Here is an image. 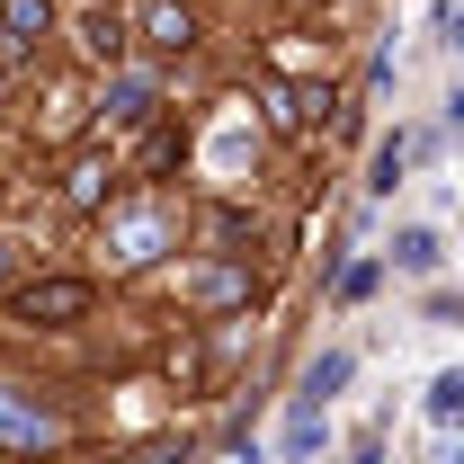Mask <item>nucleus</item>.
Masks as SVG:
<instances>
[{
    "label": "nucleus",
    "mask_w": 464,
    "mask_h": 464,
    "mask_svg": "<svg viewBox=\"0 0 464 464\" xmlns=\"http://www.w3.org/2000/svg\"><path fill=\"white\" fill-rule=\"evenodd\" d=\"M143 36H152L161 54H188V45H197V18H188L179 0H152V9H143Z\"/></svg>",
    "instance_id": "5"
},
{
    "label": "nucleus",
    "mask_w": 464,
    "mask_h": 464,
    "mask_svg": "<svg viewBox=\"0 0 464 464\" xmlns=\"http://www.w3.org/2000/svg\"><path fill=\"white\" fill-rule=\"evenodd\" d=\"M348 375H357V357H348V348H331V357H313V366H304V393H295V402H313V411H322V402H331V393L348 384Z\"/></svg>",
    "instance_id": "6"
},
{
    "label": "nucleus",
    "mask_w": 464,
    "mask_h": 464,
    "mask_svg": "<svg viewBox=\"0 0 464 464\" xmlns=\"http://www.w3.org/2000/svg\"><path fill=\"white\" fill-rule=\"evenodd\" d=\"M45 27H54V9H45V0H0V54H9V63L36 54V45H45Z\"/></svg>",
    "instance_id": "2"
},
{
    "label": "nucleus",
    "mask_w": 464,
    "mask_h": 464,
    "mask_svg": "<svg viewBox=\"0 0 464 464\" xmlns=\"http://www.w3.org/2000/svg\"><path fill=\"white\" fill-rule=\"evenodd\" d=\"M429 420H438V429H456V420H464V366L429 384Z\"/></svg>",
    "instance_id": "8"
},
{
    "label": "nucleus",
    "mask_w": 464,
    "mask_h": 464,
    "mask_svg": "<svg viewBox=\"0 0 464 464\" xmlns=\"http://www.w3.org/2000/svg\"><path fill=\"white\" fill-rule=\"evenodd\" d=\"M116 45H125V27H116V18H108V9H99V18H90V54H99V63H108V54H116Z\"/></svg>",
    "instance_id": "11"
},
{
    "label": "nucleus",
    "mask_w": 464,
    "mask_h": 464,
    "mask_svg": "<svg viewBox=\"0 0 464 464\" xmlns=\"http://www.w3.org/2000/svg\"><path fill=\"white\" fill-rule=\"evenodd\" d=\"M411 161H420V134H393V143L375 152V197H393V188H402V170H411Z\"/></svg>",
    "instance_id": "7"
},
{
    "label": "nucleus",
    "mask_w": 464,
    "mask_h": 464,
    "mask_svg": "<svg viewBox=\"0 0 464 464\" xmlns=\"http://www.w3.org/2000/svg\"><path fill=\"white\" fill-rule=\"evenodd\" d=\"M99 179H108L99 161H81V170H72V206H99Z\"/></svg>",
    "instance_id": "12"
},
{
    "label": "nucleus",
    "mask_w": 464,
    "mask_h": 464,
    "mask_svg": "<svg viewBox=\"0 0 464 464\" xmlns=\"http://www.w3.org/2000/svg\"><path fill=\"white\" fill-rule=\"evenodd\" d=\"M456 45H464V18H456Z\"/></svg>",
    "instance_id": "14"
},
{
    "label": "nucleus",
    "mask_w": 464,
    "mask_h": 464,
    "mask_svg": "<svg viewBox=\"0 0 464 464\" xmlns=\"http://www.w3.org/2000/svg\"><path fill=\"white\" fill-rule=\"evenodd\" d=\"M393 268H402V277H438V268H447V241H438L429 224L393 232Z\"/></svg>",
    "instance_id": "4"
},
{
    "label": "nucleus",
    "mask_w": 464,
    "mask_h": 464,
    "mask_svg": "<svg viewBox=\"0 0 464 464\" xmlns=\"http://www.w3.org/2000/svg\"><path fill=\"white\" fill-rule=\"evenodd\" d=\"M313 447H322V411L295 402V420H286V456H313Z\"/></svg>",
    "instance_id": "9"
},
{
    "label": "nucleus",
    "mask_w": 464,
    "mask_h": 464,
    "mask_svg": "<svg viewBox=\"0 0 464 464\" xmlns=\"http://www.w3.org/2000/svg\"><path fill=\"white\" fill-rule=\"evenodd\" d=\"M45 438H54V411L18 402V393L0 384V447H45Z\"/></svg>",
    "instance_id": "3"
},
{
    "label": "nucleus",
    "mask_w": 464,
    "mask_h": 464,
    "mask_svg": "<svg viewBox=\"0 0 464 464\" xmlns=\"http://www.w3.org/2000/svg\"><path fill=\"white\" fill-rule=\"evenodd\" d=\"M108 99H116V116H125V125H143V116H152V81H116Z\"/></svg>",
    "instance_id": "10"
},
{
    "label": "nucleus",
    "mask_w": 464,
    "mask_h": 464,
    "mask_svg": "<svg viewBox=\"0 0 464 464\" xmlns=\"http://www.w3.org/2000/svg\"><path fill=\"white\" fill-rule=\"evenodd\" d=\"M143 464H188V447H161V456H143Z\"/></svg>",
    "instance_id": "13"
},
{
    "label": "nucleus",
    "mask_w": 464,
    "mask_h": 464,
    "mask_svg": "<svg viewBox=\"0 0 464 464\" xmlns=\"http://www.w3.org/2000/svg\"><path fill=\"white\" fill-rule=\"evenodd\" d=\"M81 313H90V277H36L9 295V322H27V331H63Z\"/></svg>",
    "instance_id": "1"
}]
</instances>
